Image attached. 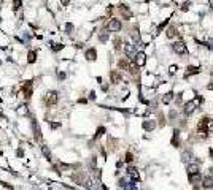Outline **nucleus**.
<instances>
[{
  "mask_svg": "<svg viewBox=\"0 0 213 190\" xmlns=\"http://www.w3.org/2000/svg\"><path fill=\"white\" fill-rule=\"evenodd\" d=\"M211 128H213V119H208V117H204L197 125V130L202 133V135H207Z\"/></svg>",
  "mask_w": 213,
  "mask_h": 190,
  "instance_id": "1",
  "label": "nucleus"
},
{
  "mask_svg": "<svg viewBox=\"0 0 213 190\" xmlns=\"http://www.w3.org/2000/svg\"><path fill=\"white\" fill-rule=\"evenodd\" d=\"M197 109V100H191V102H186L183 106V113L186 116H191L194 111Z\"/></svg>",
  "mask_w": 213,
  "mask_h": 190,
  "instance_id": "2",
  "label": "nucleus"
},
{
  "mask_svg": "<svg viewBox=\"0 0 213 190\" xmlns=\"http://www.w3.org/2000/svg\"><path fill=\"white\" fill-rule=\"evenodd\" d=\"M121 27H122V24H121L119 19H110V22L106 24V29L110 32H119Z\"/></svg>",
  "mask_w": 213,
  "mask_h": 190,
  "instance_id": "3",
  "label": "nucleus"
},
{
  "mask_svg": "<svg viewBox=\"0 0 213 190\" xmlns=\"http://www.w3.org/2000/svg\"><path fill=\"white\" fill-rule=\"evenodd\" d=\"M172 48H173V51H175L177 54H184V52H186V44H184L183 41H177V43H173V44H172Z\"/></svg>",
  "mask_w": 213,
  "mask_h": 190,
  "instance_id": "4",
  "label": "nucleus"
},
{
  "mask_svg": "<svg viewBox=\"0 0 213 190\" xmlns=\"http://www.w3.org/2000/svg\"><path fill=\"white\" fill-rule=\"evenodd\" d=\"M57 103V92H49L48 97H46V105L48 106H53Z\"/></svg>",
  "mask_w": 213,
  "mask_h": 190,
  "instance_id": "5",
  "label": "nucleus"
},
{
  "mask_svg": "<svg viewBox=\"0 0 213 190\" xmlns=\"http://www.w3.org/2000/svg\"><path fill=\"white\" fill-rule=\"evenodd\" d=\"M188 176H193V174H199L200 173V168H199V165H196V163H191V165H188Z\"/></svg>",
  "mask_w": 213,
  "mask_h": 190,
  "instance_id": "6",
  "label": "nucleus"
},
{
  "mask_svg": "<svg viewBox=\"0 0 213 190\" xmlns=\"http://www.w3.org/2000/svg\"><path fill=\"white\" fill-rule=\"evenodd\" d=\"M145 62H147V55H145L143 52H138V54L135 55V65L143 67V65H145Z\"/></svg>",
  "mask_w": 213,
  "mask_h": 190,
  "instance_id": "7",
  "label": "nucleus"
},
{
  "mask_svg": "<svg viewBox=\"0 0 213 190\" xmlns=\"http://www.w3.org/2000/svg\"><path fill=\"white\" fill-rule=\"evenodd\" d=\"M172 146H173V147H180V132H178V130L173 132V136H172Z\"/></svg>",
  "mask_w": 213,
  "mask_h": 190,
  "instance_id": "8",
  "label": "nucleus"
},
{
  "mask_svg": "<svg viewBox=\"0 0 213 190\" xmlns=\"http://www.w3.org/2000/svg\"><path fill=\"white\" fill-rule=\"evenodd\" d=\"M119 11H121V14H122V18H124V19H131L132 13L127 10V7H126V5H119Z\"/></svg>",
  "mask_w": 213,
  "mask_h": 190,
  "instance_id": "9",
  "label": "nucleus"
},
{
  "mask_svg": "<svg viewBox=\"0 0 213 190\" xmlns=\"http://www.w3.org/2000/svg\"><path fill=\"white\" fill-rule=\"evenodd\" d=\"M85 57H86L88 60H96V57H97V51H96L94 48L88 49V51H86V54H85Z\"/></svg>",
  "mask_w": 213,
  "mask_h": 190,
  "instance_id": "10",
  "label": "nucleus"
},
{
  "mask_svg": "<svg viewBox=\"0 0 213 190\" xmlns=\"http://www.w3.org/2000/svg\"><path fill=\"white\" fill-rule=\"evenodd\" d=\"M199 67H188V71L184 73V78H188V76H191V75H197L199 73Z\"/></svg>",
  "mask_w": 213,
  "mask_h": 190,
  "instance_id": "11",
  "label": "nucleus"
},
{
  "mask_svg": "<svg viewBox=\"0 0 213 190\" xmlns=\"http://www.w3.org/2000/svg\"><path fill=\"white\" fill-rule=\"evenodd\" d=\"M202 184H204V189H213V177L207 176L205 179L202 181Z\"/></svg>",
  "mask_w": 213,
  "mask_h": 190,
  "instance_id": "12",
  "label": "nucleus"
},
{
  "mask_svg": "<svg viewBox=\"0 0 213 190\" xmlns=\"http://www.w3.org/2000/svg\"><path fill=\"white\" fill-rule=\"evenodd\" d=\"M110 78H111V82H115V84H118V82L121 81L119 71H111V73H110Z\"/></svg>",
  "mask_w": 213,
  "mask_h": 190,
  "instance_id": "13",
  "label": "nucleus"
},
{
  "mask_svg": "<svg viewBox=\"0 0 213 190\" xmlns=\"http://www.w3.org/2000/svg\"><path fill=\"white\" fill-rule=\"evenodd\" d=\"M154 125H156V124H154L153 120H145V122H143V128H145V130H148V132L153 130Z\"/></svg>",
  "mask_w": 213,
  "mask_h": 190,
  "instance_id": "14",
  "label": "nucleus"
},
{
  "mask_svg": "<svg viewBox=\"0 0 213 190\" xmlns=\"http://www.w3.org/2000/svg\"><path fill=\"white\" fill-rule=\"evenodd\" d=\"M35 60H37V54L33 52V51H30L29 54H27V62H29V64H33Z\"/></svg>",
  "mask_w": 213,
  "mask_h": 190,
  "instance_id": "15",
  "label": "nucleus"
},
{
  "mask_svg": "<svg viewBox=\"0 0 213 190\" xmlns=\"http://www.w3.org/2000/svg\"><path fill=\"white\" fill-rule=\"evenodd\" d=\"M177 35H178V32H177L175 27H169V30H167V37L173 38V37H177Z\"/></svg>",
  "mask_w": 213,
  "mask_h": 190,
  "instance_id": "16",
  "label": "nucleus"
},
{
  "mask_svg": "<svg viewBox=\"0 0 213 190\" xmlns=\"http://www.w3.org/2000/svg\"><path fill=\"white\" fill-rule=\"evenodd\" d=\"M124 51H126V54H127V57H131L132 55V52H134V44H126V48H124Z\"/></svg>",
  "mask_w": 213,
  "mask_h": 190,
  "instance_id": "17",
  "label": "nucleus"
},
{
  "mask_svg": "<svg viewBox=\"0 0 213 190\" xmlns=\"http://www.w3.org/2000/svg\"><path fill=\"white\" fill-rule=\"evenodd\" d=\"M129 174H131L132 177H134V179H138V173H137V170L135 168H132V166H129Z\"/></svg>",
  "mask_w": 213,
  "mask_h": 190,
  "instance_id": "18",
  "label": "nucleus"
},
{
  "mask_svg": "<svg viewBox=\"0 0 213 190\" xmlns=\"http://www.w3.org/2000/svg\"><path fill=\"white\" fill-rule=\"evenodd\" d=\"M172 98H173V94H172V92H169V94H165V95H164V98H162V102H164V103H169Z\"/></svg>",
  "mask_w": 213,
  "mask_h": 190,
  "instance_id": "19",
  "label": "nucleus"
},
{
  "mask_svg": "<svg viewBox=\"0 0 213 190\" xmlns=\"http://www.w3.org/2000/svg\"><path fill=\"white\" fill-rule=\"evenodd\" d=\"M21 5H22L21 0H13V7H14V10H19V8H21Z\"/></svg>",
  "mask_w": 213,
  "mask_h": 190,
  "instance_id": "20",
  "label": "nucleus"
},
{
  "mask_svg": "<svg viewBox=\"0 0 213 190\" xmlns=\"http://www.w3.org/2000/svg\"><path fill=\"white\" fill-rule=\"evenodd\" d=\"M103 132H105V128H103V127H100L99 130H97V133H96V136H94V138H99V136H102V135H103Z\"/></svg>",
  "mask_w": 213,
  "mask_h": 190,
  "instance_id": "21",
  "label": "nucleus"
},
{
  "mask_svg": "<svg viewBox=\"0 0 213 190\" xmlns=\"http://www.w3.org/2000/svg\"><path fill=\"white\" fill-rule=\"evenodd\" d=\"M121 48V38H116L115 40V49H119Z\"/></svg>",
  "mask_w": 213,
  "mask_h": 190,
  "instance_id": "22",
  "label": "nucleus"
},
{
  "mask_svg": "<svg viewBox=\"0 0 213 190\" xmlns=\"http://www.w3.org/2000/svg\"><path fill=\"white\" fill-rule=\"evenodd\" d=\"M64 48V44H54V46H53V51H60V49H62Z\"/></svg>",
  "mask_w": 213,
  "mask_h": 190,
  "instance_id": "23",
  "label": "nucleus"
},
{
  "mask_svg": "<svg viewBox=\"0 0 213 190\" xmlns=\"http://www.w3.org/2000/svg\"><path fill=\"white\" fill-rule=\"evenodd\" d=\"M132 160H134V155L131 152H127L126 154V162H132Z\"/></svg>",
  "mask_w": 213,
  "mask_h": 190,
  "instance_id": "24",
  "label": "nucleus"
},
{
  "mask_svg": "<svg viewBox=\"0 0 213 190\" xmlns=\"http://www.w3.org/2000/svg\"><path fill=\"white\" fill-rule=\"evenodd\" d=\"M65 30H67V33H72V30H73V25H72V24H67V25H65Z\"/></svg>",
  "mask_w": 213,
  "mask_h": 190,
  "instance_id": "25",
  "label": "nucleus"
},
{
  "mask_svg": "<svg viewBox=\"0 0 213 190\" xmlns=\"http://www.w3.org/2000/svg\"><path fill=\"white\" fill-rule=\"evenodd\" d=\"M169 71H170V75H175V73H177V65H172Z\"/></svg>",
  "mask_w": 213,
  "mask_h": 190,
  "instance_id": "26",
  "label": "nucleus"
},
{
  "mask_svg": "<svg viewBox=\"0 0 213 190\" xmlns=\"http://www.w3.org/2000/svg\"><path fill=\"white\" fill-rule=\"evenodd\" d=\"M181 157H183V160H189V157H191V154H189V152H183V155H181Z\"/></svg>",
  "mask_w": 213,
  "mask_h": 190,
  "instance_id": "27",
  "label": "nucleus"
},
{
  "mask_svg": "<svg viewBox=\"0 0 213 190\" xmlns=\"http://www.w3.org/2000/svg\"><path fill=\"white\" fill-rule=\"evenodd\" d=\"M62 3H64V5H67V3H69V0H62Z\"/></svg>",
  "mask_w": 213,
  "mask_h": 190,
  "instance_id": "28",
  "label": "nucleus"
}]
</instances>
